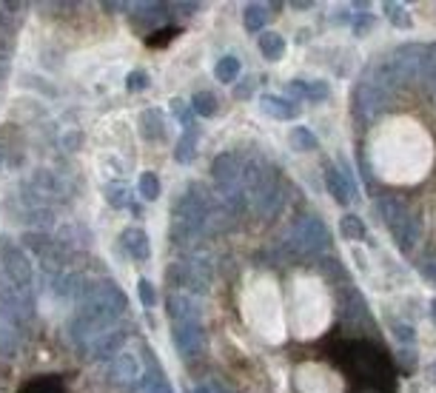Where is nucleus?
<instances>
[{"instance_id":"1","label":"nucleus","mask_w":436,"mask_h":393,"mask_svg":"<svg viewBox=\"0 0 436 393\" xmlns=\"http://www.w3.org/2000/svg\"><path fill=\"white\" fill-rule=\"evenodd\" d=\"M71 342L80 351H86L92 359H109L114 351H120L123 342V320H103L95 313L78 310L68 325Z\"/></svg>"},{"instance_id":"2","label":"nucleus","mask_w":436,"mask_h":393,"mask_svg":"<svg viewBox=\"0 0 436 393\" xmlns=\"http://www.w3.org/2000/svg\"><path fill=\"white\" fill-rule=\"evenodd\" d=\"M391 68L396 71L399 83H413V80H430L436 77V43H405L388 57Z\"/></svg>"},{"instance_id":"3","label":"nucleus","mask_w":436,"mask_h":393,"mask_svg":"<svg viewBox=\"0 0 436 393\" xmlns=\"http://www.w3.org/2000/svg\"><path fill=\"white\" fill-rule=\"evenodd\" d=\"M0 274L9 279V285L26 296L29 302H35L37 294V274L32 268L29 254L12 240V237H0Z\"/></svg>"},{"instance_id":"4","label":"nucleus","mask_w":436,"mask_h":393,"mask_svg":"<svg viewBox=\"0 0 436 393\" xmlns=\"http://www.w3.org/2000/svg\"><path fill=\"white\" fill-rule=\"evenodd\" d=\"M380 214H382L385 225L391 228L399 251L402 254H413L416 246H419V240H422V222H419V217L402 200H396V197H382L380 200Z\"/></svg>"},{"instance_id":"5","label":"nucleus","mask_w":436,"mask_h":393,"mask_svg":"<svg viewBox=\"0 0 436 393\" xmlns=\"http://www.w3.org/2000/svg\"><path fill=\"white\" fill-rule=\"evenodd\" d=\"M166 279L174 285V291L188 294V296H202L211 288V260L202 254V248L188 251L183 262H174L166 271Z\"/></svg>"},{"instance_id":"6","label":"nucleus","mask_w":436,"mask_h":393,"mask_svg":"<svg viewBox=\"0 0 436 393\" xmlns=\"http://www.w3.org/2000/svg\"><path fill=\"white\" fill-rule=\"evenodd\" d=\"M80 310L95 313V317H103V320H123L128 310V299L111 279H95L83 285Z\"/></svg>"},{"instance_id":"7","label":"nucleus","mask_w":436,"mask_h":393,"mask_svg":"<svg viewBox=\"0 0 436 393\" xmlns=\"http://www.w3.org/2000/svg\"><path fill=\"white\" fill-rule=\"evenodd\" d=\"M351 370L365 382L385 393L394 390V368L382 351H374L371 345H353L351 348Z\"/></svg>"},{"instance_id":"8","label":"nucleus","mask_w":436,"mask_h":393,"mask_svg":"<svg viewBox=\"0 0 436 393\" xmlns=\"http://www.w3.org/2000/svg\"><path fill=\"white\" fill-rule=\"evenodd\" d=\"M288 243L303 254H325V251H331V234H328V228L320 217L305 214L291 225Z\"/></svg>"},{"instance_id":"9","label":"nucleus","mask_w":436,"mask_h":393,"mask_svg":"<svg viewBox=\"0 0 436 393\" xmlns=\"http://www.w3.org/2000/svg\"><path fill=\"white\" fill-rule=\"evenodd\" d=\"M23 246L40 260V265H43V277L68 268V248H66L60 240L49 237V234L29 231V234H23Z\"/></svg>"},{"instance_id":"10","label":"nucleus","mask_w":436,"mask_h":393,"mask_svg":"<svg viewBox=\"0 0 436 393\" xmlns=\"http://www.w3.org/2000/svg\"><path fill=\"white\" fill-rule=\"evenodd\" d=\"M391 106V92L380 89L377 83L371 80H362L356 89H353V111L362 123H374L380 120Z\"/></svg>"},{"instance_id":"11","label":"nucleus","mask_w":436,"mask_h":393,"mask_svg":"<svg viewBox=\"0 0 436 393\" xmlns=\"http://www.w3.org/2000/svg\"><path fill=\"white\" fill-rule=\"evenodd\" d=\"M246 202L254 208L257 217L271 219V217L282 208V191H279L277 177L271 174V177H265L262 183H257L254 188H248V191H246Z\"/></svg>"},{"instance_id":"12","label":"nucleus","mask_w":436,"mask_h":393,"mask_svg":"<svg viewBox=\"0 0 436 393\" xmlns=\"http://www.w3.org/2000/svg\"><path fill=\"white\" fill-rule=\"evenodd\" d=\"M174 334V348L186 362H194L205 351V331L202 322H171Z\"/></svg>"},{"instance_id":"13","label":"nucleus","mask_w":436,"mask_h":393,"mask_svg":"<svg viewBox=\"0 0 436 393\" xmlns=\"http://www.w3.org/2000/svg\"><path fill=\"white\" fill-rule=\"evenodd\" d=\"M109 373H111V379L117 382V385H126V387H134L140 379H143V362H140V356L134 353V351H128V348H120V351H114L111 356H109Z\"/></svg>"},{"instance_id":"14","label":"nucleus","mask_w":436,"mask_h":393,"mask_svg":"<svg viewBox=\"0 0 436 393\" xmlns=\"http://www.w3.org/2000/svg\"><path fill=\"white\" fill-rule=\"evenodd\" d=\"M23 345V322L15 317L12 310L0 308V353H18Z\"/></svg>"},{"instance_id":"15","label":"nucleus","mask_w":436,"mask_h":393,"mask_svg":"<svg viewBox=\"0 0 436 393\" xmlns=\"http://www.w3.org/2000/svg\"><path fill=\"white\" fill-rule=\"evenodd\" d=\"M169 317H171V322H200L202 320L200 296H188V294L174 291L169 296Z\"/></svg>"},{"instance_id":"16","label":"nucleus","mask_w":436,"mask_h":393,"mask_svg":"<svg viewBox=\"0 0 436 393\" xmlns=\"http://www.w3.org/2000/svg\"><path fill=\"white\" fill-rule=\"evenodd\" d=\"M325 188L331 191V197H334L339 205H351V200H356V197H359L353 177H351L348 171L334 169V166L325 171Z\"/></svg>"},{"instance_id":"17","label":"nucleus","mask_w":436,"mask_h":393,"mask_svg":"<svg viewBox=\"0 0 436 393\" xmlns=\"http://www.w3.org/2000/svg\"><path fill=\"white\" fill-rule=\"evenodd\" d=\"M120 246L126 248V254L131 257V260H137V262H143V260H149L152 257V240H149V234H145L143 228H126L123 234H120Z\"/></svg>"},{"instance_id":"18","label":"nucleus","mask_w":436,"mask_h":393,"mask_svg":"<svg viewBox=\"0 0 436 393\" xmlns=\"http://www.w3.org/2000/svg\"><path fill=\"white\" fill-rule=\"evenodd\" d=\"M345 317H348L351 331H371V328H374L371 310H368L365 299L359 296V291H351V294H348V299H345Z\"/></svg>"},{"instance_id":"19","label":"nucleus","mask_w":436,"mask_h":393,"mask_svg":"<svg viewBox=\"0 0 436 393\" xmlns=\"http://www.w3.org/2000/svg\"><path fill=\"white\" fill-rule=\"evenodd\" d=\"M260 109L274 117V120H294L297 117V103L294 100H288V97H277V95H262L260 97Z\"/></svg>"},{"instance_id":"20","label":"nucleus","mask_w":436,"mask_h":393,"mask_svg":"<svg viewBox=\"0 0 436 393\" xmlns=\"http://www.w3.org/2000/svg\"><path fill=\"white\" fill-rule=\"evenodd\" d=\"M140 134H143L145 140H152V143L163 140V134H166V120H163V111H160V109H149V111L140 114Z\"/></svg>"},{"instance_id":"21","label":"nucleus","mask_w":436,"mask_h":393,"mask_svg":"<svg viewBox=\"0 0 436 393\" xmlns=\"http://www.w3.org/2000/svg\"><path fill=\"white\" fill-rule=\"evenodd\" d=\"M288 89L297 97H305L311 103H320V100L328 97V83H322V80H291Z\"/></svg>"},{"instance_id":"22","label":"nucleus","mask_w":436,"mask_h":393,"mask_svg":"<svg viewBox=\"0 0 436 393\" xmlns=\"http://www.w3.org/2000/svg\"><path fill=\"white\" fill-rule=\"evenodd\" d=\"M257 46H260V54L265 60H271V63H277V60L285 57V37L277 35V32H262Z\"/></svg>"},{"instance_id":"23","label":"nucleus","mask_w":436,"mask_h":393,"mask_svg":"<svg viewBox=\"0 0 436 393\" xmlns=\"http://www.w3.org/2000/svg\"><path fill=\"white\" fill-rule=\"evenodd\" d=\"M240 68H243L240 57H234V54H226V57H220V60H217V66H214V74H217V80H220V83H234L237 77H240Z\"/></svg>"},{"instance_id":"24","label":"nucleus","mask_w":436,"mask_h":393,"mask_svg":"<svg viewBox=\"0 0 436 393\" xmlns=\"http://www.w3.org/2000/svg\"><path fill=\"white\" fill-rule=\"evenodd\" d=\"M134 387H137V393H174V390L169 387V382H166L157 370H145L143 379H140Z\"/></svg>"},{"instance_id":"25","label":"nucleus","mask_w":436,"mask_h":393,"mask_svg":"<svg viewBox=\"0 0 436 393\" xmlns=\"http://www.w3.org/2000/svg\"><path fill=\"white\" fill-rule=\"evenodd\" d=\"M288 143H291L294 151H314L317 148V134L311 128H305V126H297V128H291Z\"/></svg>"},{"instance_id":"26","label":"nucleus","mask_w":436,"mask_h":393,"mask_svg":"<svg viewBox=\"0 0 436 393\" xmlns=\"http://www.w3.org/2000/svg\"><path fill=\"white\" fill-rule=\"evenodd\" d=\"M23 219L32 228H49V225H54V214H52L49 205H26Z\"/></svg>"},{"instance_id":"27","label":"nucleus","mask_w":436,"mask_h":393,"mask_svg":"<svg viewBox=\"0 0 436 393\" xmlns=\"http://www.w3.org/2000/svg\"><path fill=\"white\" fill-rule=\"evenodd\" d=\"M339 234L345 240H365V222H362L356 214H345L342 219H339Z\"/></svg>"},{"instance_id":"28","label":"nucleus","mask_w":436,"mask_h":393,"mask_svg":"<svg viewBox=\"0 0 436 393\" xmlns=\"http://www.w3.org/2000/svg\"><path fill=\"white\" fill-rule=\"evenodd\" d=\"M137 191H140L143 200L155 202V200L160 197V177H157L155 171H143L140 180H137Z\"/></svg>"},{"instance_id":"29","label":"nucleus","mask_w":436,"mask_h":393,"mask_svg":"<svg viewBox=\"0 0 436 393\" xmlns=\"http://www.w3.org/2000/svg\"><path fill=\"white\" fill-rule=\"evenodd\" d=\"M106 200H109L114 208H128V205H131V188H128L126 183L114 180V183L106 186Z\"/></svg>"},{"instance_id":"30","label":"nucleus","mask_w":436,"mask_h":393,"mask_svg":"<svg viewBox=\"0 0 436 393\" xmlns=\"http://www.w3.org/2000/svg\"><path fill=\"white\" fill-rule=\"evenodd\" d=\"M197 128H188L186 134H183V140L177 143V148H174V157H177V163H191V157H194V151H197Z\"/></svg>"},{"instance_id":"31","label":"nucleus","mask_w":436,"mask_h":393,"mask_svg":"<svg viewBox=\"0 0 436 393\" xmlns=\"http://www.w3.org/2000/svg\"><path fill=\"white\" fill-rule=\"evenodd\" d=\"M243 23H246L248 32H260V29H265V23H268V9L260 6V4H251V6L246 9V15H243Z\"/></svg>"},{"instance_id":"32","label":"nucleus","mask_w":436,"mask_h":393,"mask_svg":"<svg viewBox=\"0 0 436 393\" xmlns=\"http://www.w3.org/2000/svg\"><path fill=\"white\" fill-rule=\"evenodd\" d=\"M191 109L200 117H214L217 114V97H214V92H197L191 97Z\"/></svg>"},{"instance_id":"33","label":"nucleus","mask_w":436,"mask_h":393,"mask_svg":"<svg viewBox=\"0 0 436 393\" xmlns=\"http://www.w3.org/2000/svg\"><path fill=\"white\" fill-rule=\"evenodd\" d=\"M385 15H388L391 23L399 26V29H411V26H413V18H411V12H408L402 4H385Z\"/></svg>"},{"instance_id":"34","label":"nucleus","mask_w":436,"mask_h":393,"mask_svg":"<svg viewBox=\"0 0 436 393\" xmlns=\"http://www.w3.org/2000/svg\"><path fill=\"white\" fill-rule=\"evenodd\" d=\"M419 271H422V277L428 279V282H433L436 285V251H425L422 257H419Z\"/></svg>"},{"instance_id":"35","label":"nucleus","mask_w":436,"mask_h":393,"mask_svg":"<svg viewBox=\"0 0 436 393\" xmlns=\"http://www.w3.org/2000/svg\"><path fill=\"white\" fill-rule=\"evenodd\" d=\"M126 89H128V92H145V89H149V74L140 71V68L128 71V74H126Z\"/></svg>"},{"instance_id":"36","label":"nucleus","mask_w":436,"mask_h":393,"mask_svg":"<svg viewBox=\"0 0 436 393\" xmlns=\"http://www.w3.org/2000/svg\"><path fill=\"white\" fill-rule=\"evenodd\" d=\"M43 385H46V387H40V379H35V382H29V385H26V393H63L60 379L43 376Z\"/></svg>"},{"instance_id":"37","label":"nucleus","mask_w":436,"mask_h":393,"mask_svg":"<svg viewBox=\"0 0 436 393\" xmlns=\"http://www.w3.org/2000/svg\"><path fill=\"white\" fill-rule=\"evenodd\" d=\"M137 294H140V302H143L145 308H152V305L157 302V291H155V285H152L149 279H140V282H137Z\"/></svg>"},{"instance_id":"38","label":"nucleus","mask_w":436,"mask_h":393,"mask_svg":"<svg viewBox=\"0 0 436 393\" xmlns=\"http://www.w3.org/2000/svg\"><path fill=\"white\" fill-rule=\"evenodd\" d=\"M391 331H394V337H396L402 345H413V339H416L413 328H411V325H405V322H399V320L391 325Z\"/></svg>"},{"instance_id":"39","label":"nucleus","mask_w":436,"mask_h":393,"mask_svg":"<svg viewBox=\"0 0 436 393\" xmlns=\"http://www.w3.org/2000/svg\"><path fill=\"white\" fill-rule=\"evenodd\" d=\"M191 393H229V390L223 385H217V382H200V385H194Z\"/></svg>"},{"instance_id":"40","label":"nucleus","mask_w":436,"mask_h":393,"mask_svg":"<svg viewBox=\"0 0 436 393\" xmlns=\"http://www.w3.org/2000/svg\"><path fill=\"white\" fill-rule=\"evenodd\" d=\"M171 111H174V117H177L180 123H186V120H188V109H186V103H183V100H171Z\"/></svg>"},{"instance_id":"41","label":"nucleus","mask_w":436,"mask_h":393,"mask_svg":"<svg viewBox=\"0 0 436 393\" xmlns=\"http://www.w3.org/2000/svg\"><path fill=\"white\" fill-rule=\"evenodd\" d=\"M371 26H374V18H368V15H359V18H356V26H353V29H356V32L362 35V32H368Z\"/></svg>"},{"instance_id":"42","label":"nucleus","mask_w":436,"mask_h":393,"mask_svg":"<svg viewBox=\"0 0 436 393\" xmlns=\"http://www.w3.org/2000/svg\"><path fill=\"white\" fill-rule=\"evenodd\" d=\"M430 317H433V322H436V299L430 302Z\"/></svg>"},{"instance_id":"43","label":"nucleus","mask_w":436,"mask_h":393,"mask_svg":"<svg viewBox=\"0 0 436 393\" xmlns=\"http://www.w3.org/2000/svg\"><path fill=\"white\" fill-rule=\"evenodd\" d=\"M0 166H4V154H0Z\"/></svg>"}]
</instances>
